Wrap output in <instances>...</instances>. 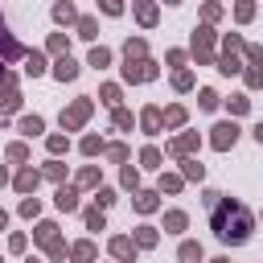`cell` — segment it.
Masks as SVG:
<instances>
[{"label":"cell","mask_w":263,"mask_h":263,"mask_svg":"<svg viewBox=\"0 0 263 263\" xmlns=\"http://www.w3.org/2000/svg\"><path fill=\"white\" fill-rule=\"evenodd\" d=\"M53 21H58V25H78L74 4H70V0H58V4H53Z\"/></svg>","instance_id":"e0dca14e"},{"label":"cell","mask_w":263,"mask_h":263,"mask_svg":"<svg viewBox=\"0 0 263 263\" xmlns=\"http://www.w3.org/2000/svg\"><path fill=\"white\" fill-rule=\"evenodd\" d=\"M140 127H144L148 136H156V132L164 127V111H160V107H144V111H140Z\"/></svg>","instance_id":"8fae6325"},{"label":"cell","mask_w":263,"mask_h":263,"mask_svg":"<svg viewBox=\"0 0 263 263\" xmlns=\"http://www.w3.org/2000/svg\"><path fill=\"white\" fill-rule=\"evenodd\" d=\"M29 263H37V259H29Z\"/></svg>","instance_id":"e7e4bbea"},{"label":"cell","mask_w":263,"mask_h":263,"mask_svg":"<svg viewBox=\"0 0 263 263\" xmlns=\"http://www.w3.org/2000/svg\"><path fill=\"white\" fill-rule=\"evenodd\" d=\"M99 8H103L107 16H119V12H123V0H99Z\"/></svg>","instance_id":"db71d44e"},{"label":"cell","mask_w":263,"mask_h":263,"mask_svg":"<svg viewBox=\"0 0 263 263\" xmlns=\"http://www.w3.org/2000/svg\"><path fill=\"white\" fill-rule=\"evenodd\" d=\"M193 58L205 66V62H214V29L210 25H201L197 33H193Z\"/></svg>","instance_id":"3957f363"},{"label":"cell","mask_w":263,"mask_h":263,"mask_svg":"<svg viewBox=\"0 0 263 263\" xmlns=\"http://www.w3.org/2000/svg\"><path fill=\"white\" fill-rule=\"evenodd\" d=\"M66 49H70V41H66V33H53V37H49V53H58V58H62Z\"/></svg>","instance_id":"b9f144b4"},{"label":"cell","mask_w":263,"mask_h":263,"mask_svg":"<svg viewBox=\"0 0 263 263\" xmlns=\"http://www.w3.org/2000/svg\"><path fill=\"white\" fill-rule=\"evenodd\" d=\"M164 4H181V0H164Z\"/></svg>","instance_id":"6125c7cd"},{"label":"cell","mask_w":263,"mask_h":263,"mask_svg":"<svg viewBox=\"0 0 263 263\" xmlns=\"http://www.w3.org/2000/svg\"><path fill=\"white\" fill-rule=\"evenodd\" d=\"M0 127H4V115H0Z\"/></svg>","instance_id":"be15d7a7"},{"label":"cell","mask_w":263,"mask_h":263,"mask_svg":"<svg viewBox=\"0 0 263 263\" xmlns=\"http://www.w3.org/2000/svg\"><path fill=\"white\" fill-rule=\"evenodd\" d=\"M45 255H49V259H53V263H62V259H66V255H70V247H66V242H62V238H53V242H45Z\"/></svg>","instance_id":"836d02e7"},{"label":"cell","mask_w":263,"mask_h":263,"mask_svg":"<svg viewBox=\"0 0 263 263\" xmlns=\"http://www.w3.org/2000/svg\"><path fill=\"white\" fill-rule=\"evenodd\" d=\"M177 259H181V263H201V259H205V251H201V242H181Z\"/></svg>","instance_id":"44dd1931"},{"label":"cell","mask_w":263,"mask_h":263,"mask_svg":"<svg viewBox=\"0 0 263 263\" xmlns=\"http://www.w3.org/2000/svg\"><path fill=\"white\" fill-rule=\"evenodd\" d=\"M132 242L148 251V247H156V242H160V234H156V226H136V234H132Z\"/></svg>","instance_id":"d6986e66"},{"label":"cell","mask_w":263,"mask_h":263,"mask_svg":"<svg viewBox=\"0 0 263 263\" xmlns=\"http://www.w3.org/2000/svg\"><path fill=\"white\" fill-rule=\"evenodd\" d=\"M53 201H58V210H62V214H74V210H78V189H74V185H58Z\"/></svg>","instance_id":"4fadbf2b"},{"label":"cell","mask_w":263,"mask_h":263,"mask_svg":"<svg viewBox=\"0 0 263 263\" xmlns=\"http://www.w3.org/2000/svg\"><path fill=\"white\" fill-rule=\"evenodd\" d=\"M4 226H8V214H4V210H0V230H4Z\"/></svg>","instance_id":"680465c9"},{"label":"cell","mask_w":263,"mask_h":263,"mask_svg":"<svg viewBox=\"0 0 263 263\" xmlns=\"http://www.w3.org/2000/svg\"><path fill=\"white\" fill-rule=\"evenodd\" d=\"M164 58H168V66H181V62H185V49H168Z\"/></svg>","instance_id":"9f6ffc18"},{"label":"cell","mask_w":263,"mask_h":263,"mask_svg":"<svg viewBox=\"0 0 263 263\" xmlns=\"http://www.w3.org/2000/svg\"><path fill=\"white\" fill-rule=\"evenodd\" d=\"M25 74H33V78H37V74H45V53H37V49H33V53H25Z\"/></svg>","instance_id":"d4e9b609"},{"label":"cell","mask_w":263,"mask_h":263,"mask_svg":"<svg viewBox=\"0 0 263 263\" xmlns=\"http://www.w3.org/2000/svg\"><path fill=\"white\" fill-rule=\"evenodd\" d=\"M136 251H140V247H136L127 234H115V238H111V255H115L119 263H136Z\"/></svg>","instance_id":"9c48e42d"},{"label":"cell","mask_w":263,"mask_h":263,"mask_svg":"<svg viewBox=\"0 0 263 263\" xmlns=\"http://www.w3.org/2000/svg\"><path fill=\"white\" fill-rule=\"evenodd\" d=\"M201 205H205V214H210V230H214V238H218V242L238 247V242H247V238H251L255 218H251V210H247L242 201H234V197H226V193L205 189V193H201Z\"/></svg>","instance_id":"6da1fadb"},{"label":"cell","mask_w":263,"mask_h":263,"mask_svg":"<svg viewBox=\"0 0 263 263\" xmlns=\"http://www.w3.org/2000/svg\"><path fill=\"white\" fill-rule=\"evenodd\" d=\"M111 201H115V189H99V193H95V205H99V210H107Z\"/></svg>","instance_id":"816d5d0a"},{"label":"cell","mask_w":263,"mask_h":263,"mask_svg":"<svg viewBox=\"0 0 263 263\" xmlns=\"http://www.w3.org/2000/svg\"><path fill=\"white\" fill-rule=\"evenodd\" d=\"M251 16H255V0H238V4H234V21H238V25H247Z\"/></svg>","instance_id":"e575fe53"},{"label":"cell","mask_w":263,"mask_h":263,"mask_svg":"<svg viewBox=\"0 0 263 263\" xmlns=\"http://www.w3.org/2000/svg\"><path fill=\"white\" fill-rule=\"evenodd\" d=\"M132 12H136V21H140L144 29H152V25L160 21V8H156V0H132Z\"/></svg>","instance_id":"52a82bcc"},{"label":"cell","mask_w":263,"mask_h":263,"mask_svg":"<svg viewBox=\"0 0 263 263\" xmlns=\"http://www.w3.org/2000/svg\"><path fill=\"white\" fill-rule=\"evenodd\" d=\"M242 53H247L251 66H263V45H242Z\"/></svg>","instance_id":"7dc6e473"},{"label":"cell","mask_w":263,"mask_h":263,"mask_svg":"<svg viewBox=\"0 0 263 263\" xmlns=\"http://www.w3.org/2000/svg\"><path fill=\"white\" fill-rule=\"evenodd\" d=\"M37 214H41V201L37 197H25L21 201V218H37Z\"/></svg>","instance_id":"f6af8a7d"},{"label":"cell","mask_w":263,"mask_h":263,"mask_svg":"<svg viewBox=\"0 0 263 263\" xmlns=\"http://www.w3.org/2000/svg\"><path fill=\"white\" fill-rule=\"evenodd\" d=\"M197 107H201V111H214V107H218V95H214V90H201V95H197Z\"/></svg>","instance_id":"c3c4849f"},{"label":"cell","mask_w":263,"mask_h":263,"mask_svg":"<svg viewBox=\"0 0 263 263\" xmlns=\"http://www.w3.org/2000/svg\"><path fill=\"white\" fill-rule=\"evenodd\" d=\"M210 132H214V136H210V144H214L218 152L234 148V140H238V123H234V119H226V123H214Z\"/></svg>","instance_id":"277c9868"},{"label":"cell","mask_w":263,"mask_h":263,"mask_svg":"<svg viewBox=\"0 0 263 263\" xmlns=\"http://www.w3.org/2000/svg\"><path fill=\"white\" fill-rule=\"evenodd\" d=\"M119 181H123V189H140V168H132V164H123V173H119Z\"/></svg>","instance_id":"d6a6232c"},{"label":"cell","mask_w":263,"mask_h":263,"mask_svg":"<svg viewBox=\"0 0 263 263\" xmlns=\"http://www.w3.org/2000/svg\"><path fill=\"white\" fill-rule=\"evenodd\" d=\"M164 127H185V107H181V103L164 107Z\"/></svg>","instance_id":"484cf974"},{"label":"cell","mask_w":263,"mask_h":263,"mask_svg":"<svg viewBox=\"0 0 263 263\" xmlns=\"http://www.w3.org/2000/svg\"><path fill=\"white\" fill-rule=\"evenodd\" d=\"M78 37L95 41V37H99V21H95V16H78Z\"/></svg>","instance_id":"f1b7e54d"},{"label":"cell","mask_w":263,"mask_h":263,"mask_svg":"<svg viewBox=\"0 0 263 263\" xmlns=\"http://www.w3.org/2000/svg\"><path fill=\"white\" fill-rule=\"evenodd\" d=\"M214 66H218L222 74H238V70H242V62H238V53H222V58H218Z\"/></svg>","instance_id":"f546056e"},{"label":"cell","mask_w":263,"mask_h":263,"mask_svg":"<svg viewBox=\"0 0 263 263\" xmlns=\"http://www.w3.org/2000/svg\"><path fill=\"white\" fill-rule=\"evenodd\" d=\"M193 148H197V132H185V136L168 140V156H181V160H185V156H189Z\"/></svg>","instance_id":"7c38bea8"},{"label":"cell","mask_w":263,"mask_h":263,"mask_svg":"<svg viewBox=\"0 0 263 263\" xmlns=\"http://www.w3.org/2000/svg\"><path fill=\"white\" fill-rule=\"evenodd\" d=\"M4 181H8V168H4V164H0V185H4Z\"/></svg>","instance_id":"91938a15"},{"label":"cell","mask_w":263,"mask_h":263,"mask_svg":"<svg viewBox=\"0 0 263 263\" xmlns=\"http://www.w3.org/2000/svg\"><path fill=\"white\" fill-rule=\"evenodd\" d=\"M95 255H99V247L90 238H82V242L70 247V263H95Z\"/></svg>","instance_id":"9a60e30c"},{"label":"cell","mask_w":263,"mask_h":263,"mask_svg":"<svg viewBox=\"0 0 263 263\" xmlns=\"http://www.w3.org/2000/svg\"><path fill=\"white\" fill-rule=\"evenodd\" d=\"M53 78H58V82H74V78H78V62H74L70 53H62V58L53 62Z\"/></svg>","instance_id":"30bf717a"},{"label":"cell","mask_w":263,"mask_h":263,"mask_svg":"<svg viewBox=\"0 0 263 263\" xmlns=\"http://www.w3.org/2000/svg\"><path fill=\"white\" fill-rule=\"evenodd\" d=\"M226 107H230V115H247V111H251V99H247V95H230Z\"/></svg>","instance_id":"4dcf8cb0"},{"label":"cell","mask_w":263,"mask_h":263,"mask_svg":"<svg viewBox=\"0 0 263 263\" xmlns=\"http://www.w3.org/2000/svg\"><path fill=\"white\" fill-rule=\"evenodd\" d=\"M132 205H136V214H152V210L160 205V193H156V189H136Z\"/></svg>","instance_id":"5bb4252c"},{"label":"cell","mask_w":263,"mask_h":263,"mask_svg":"<svg viewBox=\"0 0 263 263\" xmlns=\"http://www.w3.org/2000/svg\"><path fill=\"white\" fill-rule=\"evenodd\" d=\"M12 185H16V193H37V185H41V168H33V164H25L16 177H12Z\"/></svg>","instance_id":"8992f818"},{"label":"cell","mask_w":263,"mask_h":263,"mask_svg":"<svg viewBox=\"0 0 263 263\" xmlns=\"http://www.w3.org/2000/svg\"><path fill=\"white\" fill-rule=\"evenodd\" d=\"M41 177H45V181H58V185H62V177H66V164L49 160V164H41Z\"/></svg>","instance_id":"1f68e13d"},{"label":"cell","mask_w":263,"mask_h":263,"mask_svg":"<svg viewBox=\"0 0 263 263\" xmlns=\"http://www.w3.org/2000/svg\"><path fill=\"white\" fill-rule=\"evenodd\" d=\"M82 222H86V230H103V226H107V218H103V210H99V205L82 210Z\"/></svg>","instance_id":"83f0119b"},{"label":"cell","mask_w":263,"mask_h":263,"mask_svg":"<svg viewBox=\"0 0 263 263\" xmlns=\"http://www.w3.org/2000/svg\"><path fill=\"white\" fill-rule=\"evenodd\" d=\"M181 185H185V181H181L177 173H164V177H160V193H177Z\"/></svg>","instance_id":"60d3db41"},{"label":"cell","mask_w":263,"mask_h":263,"mask_svg":"<svg viewBox=\"0 0 263 263\" xmlns=\"http://www.w3.org/2000/svg\"><path fill=\"white\" fill-rule=\"evenodd\" d=\"M242 74H247V86H263V66H251Z\"/></svg>","instance_id":"f5cc1de1"},{"label":"cell","mask_w":263,"mask_h":263,"mask_svg":"<svg viewBox=\"0 0 263 263\" xmlns=\"http://www.w3.org/2000/svg\"><path fill=\"white\" fill-rule=\"evenodd\" d=\"M222 45H226V53H238V49H242L247 41H242L238 33H226V41H222Z\"/></svg>","instance_id":"f907efd6"},{"label":"cell","mask_w":263,"mask_h":263,"mask_svg":"<svg viewBox=\"0 0 263 263\" xmlns=\"http://www.w3.org/2000/svg\"><path fill=\"white\" fill-rule=\"evenodd\" d=\"M25 242H29L25 234H12V238H8V251H12V255H21V251H25Z\"/></svg>","instance_id":"11a10c76"},{"label":"cell","mask_w":263,"mask_h":263,"mask_svg":"<svg viewBox=\"0 0 263 263\" xmlns=\"http://www.w3.org/2000/svg\"><path fill=\"white\" fill-rule=\"evenodd\" d=\"M90 111H95V103H90V99H74V103H70L66 111H62V127H66V132L82 127V123L90 119Z\"/></svg>","instance_id":"7a4b0ae2"},{"label":"cell","mask_w":263,"mask_h":263,"mask_svg":"<svg viewBox=\"0 0 263 263\" xmlns=\"http://www.w3.org/2000/svg\"><path fill=\"white\" fill-rule=\"evenodd\" d=\"M53 238H58V222H37L33 242H41V247H45V242H53Z\"/></svg>","instance_id":"603a6c76"},{"label":"cell","mask_w":263,"mask_h":263,"mask_svg":"<svg viewBox=\"0 0 263 263\" xmlns=\"http://www.w3.org/2000/svg\"><path fill=\"white\" fill-rule=\"evenodd\" d=\"M185 226H189V214H185V210H168V214H164V230H168V234H181Z\"/></svg>","instance_id":"ac0fdd59"},{"label":"cell","mask_w":263,"mask_h":263,"mask_svg":"<svg viewBox=\"0 0 263 263\" xmlns=\"http://www.w3.org/2000/svg\"><path fill=\"white\" fill-rule=\"evenodd\" d=\"M78 185H99V168H95V164L78 168Z\"/></svg>","instance_id":"ee69618b"},{"label":"cell","mask_w":263,"mask_h":263,"mask_svg":"<svg viewBox=\"0 0 263 263\" xmlns=\"http://www.w3.org/2000/svg\"><path fill=\"white\" fill-rule=\"evenodd\" d=\"M78 148H82V152H86V156H95V152H103V148H107V144H103V140H99V136H82V144H78Z\"/></svg>","instance_id":"ab89813d"},{"label":"cell","mask_w":263,"mask_h":263,"mask_svg":"<svg viewBox=\"0 0 263 263\" xmlns=\"http://www.w3.org/2000/svg\"><path fill=\"white\" fill-rule=\"evenodd\" d=\"M210 263H230V259H210Z\"/></svg>","instance_id":"94428289"},{"label":"cell","mask_w":263,"mask_h":263,"mask_svg":"<svg viewBox=\"0 0 263 263\" xmlns=\"http://www.w3.org/2000/svg\"><path fill=\"white\" fill-rule=\"evenodd\" d=\"M140 164H144V168H160V164H164V152H160V148H152V144H148V148H144V152H140Z\"/></svg>","instance_id":"4316f807"},{"label":"cell","mask_w":263,"mask_h":263,"mask_svg":"<svg viewBox=\"0 0 263 263\" xmlns=\"http://www.w3.org/2000/svg\"><path fill=\"white\" fill-rule=\"evenodd\" d=\"M173 90H193V74L189 70H177L173 74Z\"/></svg>","instance_id":"74e56055"},{"label":"cell","mask_w":263,"mask_h":263,"mask_svg":"<svg viewBox=\"0 0 263 263\" xmlns=\"http://www.w3.org/2000/svg\"><path fill=\"white\" fill-rule=\"evenodd\" d=\"M45 148H49V152H53V156H58V152H66V148H70V140H66V136H58V132H53V136H45Z\"/></svg>","instance_id":"f35d334b"},{"label":"cell","mask_w":263,"mask_h":263,"mask_svg":"<svg viewBox=\"0 0 263 263\" xmlns=\"http://www.w3.org/2000/svg\"><path fill=\"white\" fill-rule=\"evenodd\" d=\"M201 16H205V25H214V21L222 16V4H214V0H205V8H201Z\"/></svg>","instance_id":"bcb514c9"},{"label":"cell","mask_w":263,"mask_h":263,"mask_svg":"<svg viewBox=\"0 0 263 263\" xmlns=\"http://www.w3.org/2000/svg\"><path fill=\"white\" fill-rule=\"evenodd\" d=\"M99 99H103L107 107H119V86H115V82H107V86H99Z\"/></svg>","instance_id":"d590c367"},{"label":"cell","mask_w":263,"mask_h":263,"mask_svg":"<svg viewBox=\"0 0 263 263\" xmlns=\"http://www.w3.org/2000/svg\"><path fill=\"white\" fill-rule=\"evenodd\" d=\"M16 127H21V136H41V132H45V119H41V115H25Z\"/></svg>","instance_id":"7402d4cb"},{"label":"cell","mask_w":263,"mask_h":263,"mask_svg":"<svg viewBox=\"0 0 263 263\" xmlns=\"http://www.w3.org/2000/svg\"><path fill=\"white\" fill-rule=\"evenodd\" d=\"M255 140H259V144H263V119H259V123H255Z\"/></svg>","instance_id":"6f0895ef"},{"label":"cell","mask_w":263,"mask_h":263,"mask_svg":"<svg viewBox=\"0 0 263 263\" xmlns=\"http://www.w3.org/2000/svg\"><path fill=\"white\" fill-rule=\"evenodd\" d=\"M103 152H107V156H111L115 164H123V160H127V144H107Z\"/></svg>","instance_id":"7bdbcfd3"},{"label":"cell","mask_w":263,"mask_h":263,"mask_svg":"<svg viewBox=\"0 0 263 263\" xmlns=\"http://www.w3.org/2000/svg\"><path fill=\"white\" fill-rule=\"evenodd\" d=\"M16 58H25V45H21L8 29H0V66H4V62H16Z\"/></svg>","instance_id":"ba28073f"},{"label":"cell","mask_w":263,"mask_h":263,"mask_svg":"<svg viewBox=\"0 0 263 263\" xmlns=\"http://www.w3.org/2000/svg\"><path fill=\"white\" fill-rule=\"evenodd\" d=\"M111 119H115V127H119V132H132V111H123V107H111Z\"/></svg>","instance_id":"8d00e7d4"},{"label":"cell","mask_w":263,"mask_h":263,"mask_svg":"<svg viewBox=\"0 0 263 263\" xmlns=\"http://www.w3.org/2000/svg\"><path fill=\"white\" fill-rule=\"evenodd\" d=\"M8 160L25 164V160H29V148H25V144H8Z\"/></svg>","instance_id":"681fc988"},{"label":"cell","mask_w":263,"mask_h":263,"mask_svg":"<svg viewBox=\"0 0 263 263\" xmlns=\"http://www.w3.org/2000/svg\"><path fill=\"white\" fill-rule=\"evenodd\" d=\"M123 58H127V62L148 58V41H144V37H127V41H123Z\"/></svg>","instance_id":"2e32d148"},{"label":"cell","mask_w":263,"mask_h":263,"mask_svg":"<svg viewBox=\"0 0 263 263\" xmlns=\"http://www.w3.org/2000/svg\"><path fill=\"white\" fill-rule=\"evenodd\" d=\"M123 78H127V82H152V78H156V62H148V58L123 62Z\"/></svg>","instance_id":"5b68a950"},{"label":"cell","mask_w":263,"mask_h":263,"mask_svg":"<svg viewBox=\"0 0 263 263\" xmlns=\"http://www.w3.org/2000/svg\"><path fill=\"white\" fill-rule=\"evenodd\" d=\"M86 66H95V70L111 66V49H107V45H95V49H90V58H86Z\"/></svg>","instance_id":"cb8c5ba5"},{"label":"cell","mask_w":263,"mask_h":263,"mask_svg":"<svg viewBox=\"0 0 263 263\" xmlns=\"http://www.w3.org/2000/svg\"><path fill=\"white\" fill-rule=\"evenodd\" d=\"M205 177V164H197L193 156H185L181 160V181H201Z\"/></svg>","instance_id":"ffe728a7"}]
</instances>
